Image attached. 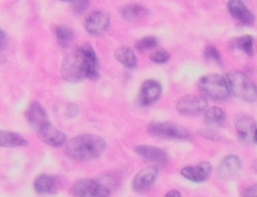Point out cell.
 <instances>
[{"label": "cell", "mask_w": 257, "mask_h": 197, "mask_svg": "<svg viewBox=\"0 0 257 197\" xmlns=\"http://www.w3.org/2000/svg\"><path fill=\"white\" fill-rule=\"evenodd\" d=\"M36 131H38V137L51 147H60V146H64L67 143L65 133L55 127L54 125H51L50 122H46Z\"/></svg>", "instance_id": "cell-11"}, {"label": "cell", "mask_w": 257, "mask_h": 197, "mask_svg": "<svg viewBox=\"0 0 257 197\" xmlns=\"http://www.w3.org/2000/svg\"><path fill=\"white\" fill-rule=\"evenodd\" d=\"M211 172L212 166L210 162H201V164L193 165V166H186L181 170V175L185 179H187L188 181L196 182V184L206 181L210 177Z\"/></svg>", "instance_id": "cell-12"}, {"label": "cell", "mask_w": 257, "mask_h": 197, "mask_svg": "<svg viewBox=\"0 0 257 197\" xmlns=\"http://www.w3.org/2000/svg\"><path fill=\"white\" fill-rule=\"evenodd\" d=\"M227 9H229V13L244 25H252L255 23L254 14L247 8L244 1L230 0L227 3Z\"/></svg>", "instance_id": "cell-15"}, {"label": "cell", "mask_w": 257, "mask_h": 197, "mask_svg": "<svg viewBox=\"0 0 257 197\" xmlns=\"http://www.w3.org/2000/svg\"><path fill=\"white\" fill-rule=\"evenodd\" d=\"M134 152L138 156H141L142 159L153 162L156 165H160V166L167 164V153L158 147H153V146L148 145H139L134 148Z\"/></svg>", "instance_id": "cell-14"}, {"label": "cell", "mask_w": 257, "mask_h": 197, "mask_svg": "<svg viewBox=\"0 0 257 197\" xmlns=\"http://www.w3.org/2000/svg\"><path fill=\"white\" fill-rule=\"evenodd\" d=\"M62 75L69 83H78L83 79H98L100 77L99 60L92 45L88 43L80 44L65 55L62 62Z\"/></svg>", "instance_id": "cell-1"}, {"label": "cell", "mask_w": 257, "mask_h": 197, "mask_svg": "<svg viewBox=\"0 0 257 197\" xmlns=\"http://www.w3.org/2000/svg\"><path fill=\"white\" fill-rule=\"evenodd\" d=\"M6 40H8V38H6L5 31L0 30V48H1V50L6 48Z\"/></svg>", "instance_id": "cell-32"}, {"label": "cell", "mask_w": 257, "mask_h": 197, "mask_svg": "<svg viewBox=\"0 0 257 197\" xmlns=\"http://www.w3.org/2000/svg\"><path fill=\"white\" fill-rule=\"evenodd\" d=\"M244 197H257V185L247 187L244 191Z\"/></svg>", "instance_id": "cell-30"}, {"label": "cell", "mask_w": 257, "mask_h": 197, "mask_svg": "<svg viewBox=\"0 0 257 197\" xmlns=\"http://www.w3.org/2000/svg\"><path fill=\"white\" fill-rule=\"evenodd\" d=\"M111 25V16L104 10H94L85 18L84 28L90 35L99 36Z\"/></svg>", "instance_id": "cell-7"}, {"label": "cell", "mask_w": 257, "mask_h": 197, "mask_svg": "<svg viewBox=\"0 0 257 197\" xmlns=\"http://www.w3.org/2000/svg\"><path fill=\"white\" fill-rule=\"evenodd\" d=\"M226 81L230 91L234 96L247 103L257 101V87L254 82L242 72H230L226 74Z\"/></svg>", "instance_id": "cell-3"}, {"label": "cell", "mask_w": 257, "mask_h": 197, "mask_svg": "<svg viewBox=\"0 0 257 197\" xmlns=\"http://www.w3.org/2000/svg\"><path fill=\"white\" fill-rule=\"evenodd\" d=\"M55 38L62 48H67L74 39V30L65 24H60L55 28Z\"/></svg>", "instance_id": "cell-24"}, {"label": "cell", "mask_w": 257, "mask_h": 197, "mask_svg": "<svg viewBox=\"0 0 257 197\" xmlns=\"http://www.w3.org/2000/svg\"><path fill=\"white\" fill-rule=\"evenodd\" d=\"M151 60L154 63H158V64H165L170 60V53L167 52L163 48H160V49L154 50L151 54Z\"/></svg>", "instance_id": "cell-27"}, {"label": "cell", "mask_w": 257, "mask_h": 197, "mask_svg": "<svg viewBox=\"0 0 257 197\" xmlns=\"http://www.w3.org/2000/svg\"><path fill=\"white\" fill-rule=\"evenodd\" d=\"M158 43H160L158 38H156V36L153 35H148L139 39V40H137L136 48L138 50H141V52H143V50H148V49H152V48H156L158 45Z\"/></svg>", "instance_id": "cell-25"}, {"label": "cell", "mask_w": 257, "mask_h": 197, "mask_svg": "<svg viewBox=\"0 0 257 197\" xmlns=\"http://www.w3.org/2000/svg\"><path fill=\"white\" fill-rule=\"evenodd\" d=\"M162 94V86L154 79H147L142 83L139 91V103L142 106H149L154 103Z\"/></svg>", "instance_id": "cell-13"}, {"label": "cell", "mask_w": 257, "mask_h": 197, "mask_svg": "<svg viewBox=\"0 0 257 197\" xmlns=\"http://www.w3.org/2000/svg\"><path fill=\"white\" fill-rule=\"evenodd\" d=\"M198 88L203 96L209 97L214 101H225L231 94L226 77H222L216 73L201 77V79L198 81Z\"/></svg>", "instance_id": "cell-4"}, {"label": "cell", "mask_w": 257, "mask_h": 197, "mask_svg": "<svg viewBox=\"0 0 257 197\" xmlns=\"http://www.w3.org/2000/svg\"><path fill=\"white\" fill-rule=\"evenodd\" d=\"M252 169H254V171L257 172V160L254 162V164H252Z\"/></svg>", "instance_id": "cell-34"}, {"label": "cell", "mask_w": 257, "mask_h": 197, "mask_svg": "<svg viewBox=\"0 0 257 197\" xmlns=\"http://www.w3.org/2000/svg\"><path fill=\"white\" fill-rule=\"evenodd\" d=\"M65 113H67L68 117H75L78 113H79V109H78V107L75 106V104H73V103L68 104Z\"/></svg>", "instance_id": "cell-31"}, {"label": "cell", "mask_w": 257, "mask_h": 197, "mask_svg": "<svg viewBox=\"0 0 257 197\" xmlns=\"http://www.w3.org/2000/svg\"><path fill=\"white\" fill-rule=\"evenodd\" d=\"M68 3L72 5L73 11H74L75 14H78V15H80V14L84 13V11L87 10L90 5L89 1H84V0H78V1H68Z\"/></svg>", "instance_id": "cell-28"}, {"label": "cell", "mask_w": 257, "mask_h": 197, "mask_svg": "<svg viewBox=\"0 0 257 197\" xmlns=\"http://www.w3.org/2000/svg\"><path fill=\"white\" fill-rule=\"evenodd\" d=\"M254 143H256L257 145V130H256V132H255V136H254Z\"/></svg>", "instance_id": "cell-35"}, {"label": "cell", "mask_w": 257, "mask_h": 197, "mask_svg": "<svg viewBox=\"0 0 257 197\" xmlns=\"http://www.w3.org/2000/svg\"><path fill=\"white\" fill-rule=\"evenodd\" d=\"M237 135L244 143L254 142V136L257 130V122L247 113H239L235 117Z\"/></svg>", "instance_id": "cell-9"}, {"label": "cell", "mask_w": 257, "mask_h": 197, "mask_svg": "<svg viewBox=\"0 0 257 197\" xmlns=\"http://www.w3.org/2000/svg\"><path fill=\"white\" fill-rule=\"evenodd\" d=\"M197 135L201 136V137L207 138V140H212V141H220V140H221V135H220L219 132H216L215 130H210V128H207V130L198 131Z\"/></svg>", "instance_id": "cell-29"}, {"label": "cell", "mask_w": 257, "mask_h": 197, "mask_svg": "<svg viewBox=\"0 0 257 197\" xmlns=\"http://www.w3.org/2000/svg\"><path fill=\"white\" fill-rule=\"evenodd\" d=\"M158 167L157 166H148L138 171L132 181V189L137 194H143L148 191L153 186L154 181L157 179Z\"/></svg>", "instance_id": "cell-10"}, {"label": "cell", "mask_w": 257, "mask_h": 197, "mask_svg": "<svg viewBox=\"0 0 257 197\" xmlns=\"http://www.w3.org/2000/svg\"><path fill=\"white\" fill-rule=\"evenodd\" d=\"M165 197H182V195H181V192L177 191V190H171V191H168L167 194H166Z\"/></svg>", "instance_id": "cell-33"}, {"label": "cell", "mask_w": 257, "mask_h": 197, "mask_svg": "<svg viewBox=\"0 0 257 197\" xmlns=\"http://www.w3.org/2000/svg\"><path fill=\"white\" fill-rule=\"evenodd\" d=\"M241 166L242 164L241 160L239 159V156L229 155L221 161L217 172H219V176L221 179L230 180L239 174V171L241 170Z\"/></svg>", "instance_id": "cell-16"}, {"label": "cell", "mask_w": 257, "mask_h": 197, "mask_svg": "<svg viewBox=\"0 0 257 197\" xmlns=\"http://www.w3.org/2000/svg\"><path fill=\"white\" fill-rule=\"evenodd\" d=\"M0 146L1 147H25L28 146V141L16 132L1 131L0 132Z\"/></svg>", "instance_id": "cell-20"}, {"label": "cell", "mask_w": 257, "mask_h": 197, "mask_svg": "<svg viewBox=\"0 0 257 197\" xmlns=\"http://www.w3.org/2000/svg\"><path fill=\"white\" fill-rule=\"evenodd\" d=\"M70 192L74 197H109L111 189L102 182L90 179H80L73 184Z\"/></svg>", "instance_id": "cell-6"}, {"label": "cell", "mask_w": 257, "mask_h": 197, "mask_svg": "<svg viewBox=\"0 0 257 197\" xmlns=\"http://www.w3.org/2000/svg\"><path fill=\"white\" fill-rule=\"evenodd\" d=\"M148 132L152 136L163 140H191V133L175 122H152L147 127Z\"/></svg>", "instance_id": "cell-5"}, {"label": "cell", "mask_w": 257, "mask_h": 197, "mask_svg": "<svg viewBox=\"0 0 257 197\" xmlns=\"http://www.w3.org/2000/svg\"><path fill=\"white\" fill-rule=\"evenodd\" d=\"M34 190L39 195L54 194L55 190H57V180L51 175H39L34 181Z\"/></svg>", "instance_id": "cell-19"}, {"label": "cell", "mask_w": 257, "mask_h": 197, "mask_svg": "<svg viewBox=\"0 0 257 197\" xmlns=\"http://www.w3.org/2000/svg\"><path fill=\"white\" fill-rule=\"evenodd\" d=\"M106 140L97 135H79L65 143V155L74 161L98 159L106 151Z\"/></svg>", "instance_id": "cell-2"}, {"label": "cell", "mask_w": 257, "mask_h": 197, "mask_svg": "<svg viewBox=\"0 0 257 197\" xmlns=\"http://www.w3.org/2000/svg\"><path fill=\"white\" fill-rule=\"evenodd\" d=\"M176 108L183 116H197L207 111V101L202 96H185L178 99Z\"/></svg>", "instance_id": "cell-8"}, {"label": "cell", "mask_w": 257, "mask_h": 197, "mask_svg": "<svg viewBox=\"0 0 257 197\" xmlns=\"http://www.w3.org/2000/svg\"><path fill=\"white\" fill-rule=\"evenodd\" d=\"M25 117L28 122L33 126L34 128L39 130L43 125H45L48 121V116H46L45 109L43 108L40 103L38 102H31L28 106V109L25 112Z\"/></svg>", "instance_id": "cell-18"}, {"label": "cell", "mask_w": 257, "mask_h": 197, "mask_svg": "<svg viewBox=\"0 0 257 197\" xmlns=\"http://www.w3.org/2000/svg\"><path fill=\"white\" fill-rule=\"evenodd\" d=\"M205 58L207 60H210V62L216 63V64H222L221 54H220L217 48L214 47V45H207V47H206Z\"/></svg>", "instance_id": "cell-26"}, {"label": "cell", "mask_w": 257, "mask_h": 197, "mask_svg": "<svg viewBox=\"0 0 257 197\" xmlns=\"http://www.w3.org/2000/svg\"><path fill=\"white\" fill-rule=\"evenodd\" d=\"M230 47L235 48V49H240L247 55H254V38L251 35H244L239 36V38H234L230 42Z\"/></svg>", "instance_id": "cell-23"}, {"label": "cell", "mask_w": 257, "mask_h": 197, "mask_svg": "<svg viewBox=\"0 0 257 197\" xmlns=\"http://www.w3.org/2000/svg\"><path fill=\"white\" fill-rule=\"evenodd\" d=\"M121 15L129 23H139L149 16V10L141 4H127L121 9Z\"/></svg>", "instance_id": "cell-17"}, {"label": "cell", "mask_w": 257, "mask_h": 197, "mask_svg": "<svg viewBox=\"0 0 257 197\" xmlns=\"http://www.w3.org/2000/svg\"><path fill=\"white\" fill-rule=\"evenodd\" d=\"M114 58L117 59V62L121 63L126 68H134L137 65L136 54L129 47L122 45V47L117 48L116 52H114Z\"/></svg>", "instance_id": "cell-21"}, {"label": "cell", "mask_w": 257, "mask_h": 197, "mask_svg": "<svg viewBox=\"0 0 257 197\" xmlns=\"http://www.w3.org/2000/svg\"><path fill=\"white\" fill-rule=\"evenodd\" d=\"M226 121V113L220 107H211L205 112V123L210 127L222 126Z\"/></svg>", "instance_id": "cell-22"}]
</instances>
